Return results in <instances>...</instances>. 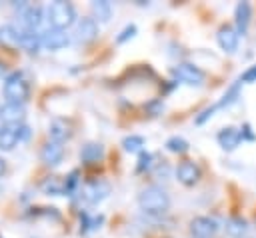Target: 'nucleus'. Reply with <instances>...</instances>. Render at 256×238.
<instances>
[{
  "instance_id": "nucleus-1",
  "label": "nucleus",
  "mask_w": 256,
  "mask_h": 238,
  "mask_svg": "<svg viewBox=\"0 0 256 238\" xmlns=\"http://www.w3.org/2000/svg\"><path fill=\"white\" fill-rule=\"evenodd\" d=\"M138 206L146 212V214H164L170 208V196L162 186H146L140 194H138Z\"/></svg>"
},
{
  "instance_id": "nucleus-2",
  "label": "nucleus",
  "mask_w": 256,
  "mask_h": 238,
  "mask_svg": "<svg viewBox=\"0 0 256 238\" xmlns=\"http://www.w3.org/2000/svg\"><path fill=\"white\" fill-rule=\"evenodd\" d=\"M46 16H48V22L52 28L56 30H64L68 26H72L76 22V10L70 2H64V0H56L52 2L48 8H46Z\"/></svg>"
},
{
  "instance_id": "nucleus-3",
  "label": "nucleus",
  "mask_w": 256,
  "mask_h": 238,
  "mask_svg": "<svg viewBox=\"0 0 256 238\" xmlns=\"http://www.w3.org/2000/svg\"><path fill=\"white\" fill-rule=\"evenodd\" d=\"M2 92H4V96L8 98V102L22 104V102L28 98L30 88H28V82L22 78V74L14 72V74H10V76L6 78L4 86H2Z\"/></svg>"
},
{
  "instance_id": "nucleus-4",
  "label": "nucleus",
  "mask_w": 256,
  "mask_h": 238,
  "mask_svg": "<svg viewBox=\"0 0 256 238\" xmlns=\"http://www.w3.org/2000/svg\"><path fill=\"white\" fill-rule=\"evenodd\" d=\"M172 76H174L176 80L188 84V86H202L204 80H206L204 72H202L198 66L188 64V62H180V64L172 66Z\"/></svg>"
},
{
  "instance_id": "nucleus-5",
  "label": "nucleus",
  "mask_w": 256,
  "mask_h": 238,
  "mask_svg": "<svg viewBox=\"0 0 256 238\" xmlns=\"http://www.w3.org/2000/svg\"><path fill=\"white\" fill-rule=\"evenodd\" d=\"M220 226L210 216H196L190 220V234L194 238H214L218 234Z\"/></svg>"
},
{
  "instance_id": "nucleus-6",
  "label": "nucleus",
  "mask_w": 256,
  "mask_h": 238,
  "mask_svg": "<svg viewBox=\"0 0 256 238\" xmlns=\"http://www.w3.org/2000/svg\"><path fill=\"white\" fill-rule=\"evenodd\" d=\"M108 194H110V184L104 180H90L80 188V196L90 204L104 200Z\"/></svg>"
},
{
  "instance_id": "nucleus-7",
  "label": "nucleus",
  "mask_w": 256,
  "mask_h": 238,
  "mask_svg": "<svg viewBox=\"0 0 256 238\" xmlns=\"http://www.w3.org/2000/svg\"><path fill=\"white\" fill-rule=\"evenodd\" d=\"M98 36V22L92 16H84L76 22V30H74V38L80 44H88Z\"/></svg>"
},
{
  "instance_id": "nucleus-8",
  "label": "nucleus",
  "mask_w": 256,
  "mask_h": 238,
  "mask_svg": "<svg viewBox=\"0 0 256 238\" xmlns=\"http://www.w3.org/2000/svg\"><path fill=\"white\" fill-rule=\"evenodd\" d=\"M26 116V110L22 104L16 102H6L0 106V122L4 126H20Z\"/></svg>"
},
{
  "instance_id": "nucleus-9",
  "label": "nucleus",
  "mask_w": 256,
  "mask_h": 238,
  "mask_svg": "<svg viewBox=\"0 0 256 238\" xmlns=\"http://www.w3.org/2000/svg\"><path fill=\"white\" fill-rule=\"evenodd\" d=\"M216 40H218V46H220L224 52L234 54V52L238 50L240 34L236 32V28H234V26L224 24V26H220V30H218V34H216Z\"/></svg>"
},
{
  "instance_id": "nucleus-10",
  "label": "nucleus",
  "mask_w": 256,
  "mask_h": 238,
  "mask_svg": "<svg viewBox=\"0 0 256 238\" xmlns=\"http://www.w3.org/2000/svg\"><path fill=\"white\" fill-rule=\"evenodd\" d=\"M176 178L184 186H194L200 180V168H198V164L192 162V160L180 162L178 168H176Z\"/></svg>"
},
{
  "instance_id": "nucleus-11",
  "label": "nucleus",
  "mask_w": 256,
  "mask_h": 238,
  "mask_svg": "<svg viewBox=\"0 0 256 238\" xmlns=\"http://www.w3.org/2000/svg\"><path fill=\"white\" fill-rule=\"evenodd\" d=\"M216 140H218V144H220L222 150L232 152V150H236V148L240 146V142H242V132H240V128L226 126V128H222V130L218 132Z\"/></svg>"
},
{
  "instance_id": "nucleus-12",
  "label": "nucleus",
  "mask_w": 256,
  "mask_h": 238,
  "mask_svg": "<svg viewBox=\"0 0 256 238\" xmlns=\"http://www.w3.org/2000/svg\"><path fill=\"white\" fill-rule=\"evenodd\" d=\"M40 42L48 50H58V48H64L70 42V36L66 34V30L50 28V30H46V32L40 34Z\"/></svg>"
},
{
  "instance_id": "nucleus-13",
  "label": "nucleus",
  "mask_w": 256,
  "mask_h": 238,
  "mask_svg": "<svg viewBox=\"0 0 256 238\" xmlns=\"http://www.w3.org/2000/svg\"><path fill=\"white\" fill-rule=\"evenodd\" d=\"M250 18H252V6L248 2H238L234 8V28L240 36H244L248 32Z\"/></svg>"
},
{
  "instance_id": "nucleus-14",
  "label": "nucleus",
  "mask_w": 256,
  "mask_h": 238,
  "mask_svg": "<svg viewBox=\"0 0 256 238\" xmlns=\"http://www.w3.org/2000/svg\"><path fill=\"white\" fill-rule=\"evenodd\" d=\"M64 156V146L62 142H56V140H48L42 150H40V160L46 164V166H56Z\"/></svg>"
},
{
  "instance_id": "nucleus-15",
  "label": "nucleus",
  "mask_w": 256,
  "mask_h": 238,
  "mask_svg": "<svg viewBox=\"0 0 256 238\" xmlns=\"http://www.w3.org/2000/svg\"><path fill=\"white\" fill-rule=\"evenodd\" d=\"M20 22H22L24 30L34 32L42 22V8L40 6H32V4H24L22 12H20Z\"/></svg>"
},
{
  "instance_id": "nucleus-16",
  "label": "nucleus",
  "mask_w": 256,
  "mask_h": 238,
  "mask_svg": "<svg viewBox=\"0 0 256 238\" xmlns=\"http://www.w3.org/2000/svg\"><path fill=\"white\" fill-rule=\"evenodd\" d=\"M22 32L24 30H16L12 24L0 26V44L6 48H18L22 40Z\"/></svg>"
},
{
  "instance_id": "nucleus-17",
  "label": "nucleus",
  "mask_w": 256,
  "mask_h": 238,
  "mask_svg": "<svg viewBox=\"0 0 256 238\" xmlns=\"http://www.w3.org/2000/svg\"><path fill=\"white\" fill-rule=\"evenodd\" d=\"M20 142V126H0V150H12Z\"/></svg>"
},
{
  "instance_id": "nucleus-18",
  "label": "nucleus",
  "mask_w": 256,
  "mask_h": 238,
  "mask_svg": "<svg viewBox=\"0 0 256 238\" xmlns=\"http://www.w3.org/2000/svg\"><path fill=\"white\" fill-rule=\"evenodd\" d=\"M48 132H50V140H56V142H62V140L70 138V134H72L70 124L62 118H54L48 126Z\"/></svg>"
},
{
  "instance_id": "nucleus-19",
  "label": "nucleus",
  "mask_w": 256,
  "mask_h": 238,
  "mask_svg": "<svg viewBox=\"0 0 256 238\" xmlns=\"http://www.w3.org/2000/svg\"><path fill=\"white\" fill-rule=\"evenodd\" d=\"M102 156H104V146L98 142H88L80 150V160L86 164H94V162L102 160Z\"/></svg>"
},
{
  "instance_id": "nucleus-20",
  "label": "nucleus",
  "mask_w": 256,
  "mask_h": 238,
  "mask_svg": "<svg viewBox=\"0 0 256 238\" xmlns=\"http://www.w3.org/2000/svg\"><path fill=\"white\" fill-rule=\"evenodd\" d=\"M90 8H92V14H94L92 18L96 22H108L110 16H112V4L108 0H94L90 4Z\"/></svg>"
},
{
  "instance_id": "nucleus-21",
  "label": "nucleus",
  "mask_w": 256,
  "mask_h": 238,
  "mask_svg": "<svg viewBox=\"0 0 256 238\" xmlns=\"http://www.w3.org/2000/svg\"><path fill=\"white\" fill-rule=\"evenodd\" d=\"M226 232L230 236H234V238H242L248 232V222L244 218H240V216H230L226 220Z\"/></svg>"
},
{
  "instance_id": "nucleus-22",
  "label": "nucleus",
  "mask_w": 256,
  "mask_h": 238,
  "mask_svg": "<svg viewBox=\"0 0 256 238\" xmlns=\"http://www.w3.org/2000/svg\"><path fill=\"white\" fill-rule=\"evenodd\" d=\"M240 84H242L240 80H238V82H234V84H232V86H230V88H228V90L222 94V98L216 102V108H218V110L228 108L230 104H234V102L238 100V94H240Z\"/></svg>"
},
{
  "instance_id": "nucleus-23",
  "label": "nucleus",
  "mask_w": 256,
  "mask_h": 238,
  "mask_svg": "<svg viewBox=\"0 0 256 238\" xmlns=\"http://www.w3.org/2000/svg\"><path fill=\"white\" fill-rule=\"evenodd\" d=\"M40 46H42V42H40V36H38V34L28 32V30H24V32H22L20 48H24V50H28V52H36Z\"/></svg>"
},
{
  "instance_id": "nucleus-24",
  "label": "nucleus",
  "mask_w": 256,
  "mask_h": 238,
  "mask_svg": "<svg viewBox=\"0 0 256 238\" xmlns=\"http://www.w3.org/2000/svg\"><path fill=\"white\" fill-rule=\"evenodd\" d=\"M42 190L48 194H62V192H66V182H62L58 176H50L44 180Z\"/></svg>"
},
{
  "instance_id": "nucleus-25",
  "label": "nucleus",
  "mask_w": 256,
  "mask_h": 238,
  "mask_svg": "<svg viewBox=\"0 0 256 238\" xmlns=\"http://www.w3.org/2000/svg\"><path fill=\"white\" fill-rule=\"evenodd\" d=\"M188 148H190V144H188L182 136H170V138L166 140V150H170V152H174V154H184Z\"/></svg>"
},
{
  "instance_id": "nucleus-26",
  "label": "nucleus",
  "mask_w": 256,
  "mask_h": 238,
  "mask_svg": "<svg viewBox=\"0 0 256 238\" xmlns=\"http://www.w3.org/2000/svg\"><path fill=\"white\" fill-rule=\"evenodd\" d=\"M122 146L126 152H142V146H144V138L138 136V134H130L122 140Z\"/></svg>"
},
{
  "instance_id": "nucleus-27",
  "label": "nucleus",
  "mask_w": 256,
  "mask_h": 238,
  "mask_svg": "<svg viewBox=\"0 0 256 238\" xmlns=\"http://www.w3.org/2000/svg\"><path fill=\"white\" fill-rule=\"evenodd\" d=\"M134 34H136V26H134V24H128V26H124L122 32L116 36V42H118V44H124V42L130 40Z\"/></svg>"
},
{
  "instance_id": "nucleus-28",
  "label": "nucleus",
  "mask_w": 256,
  "mask_h": 238,
  "mask_svg": "<svg viewBox=\"0 0 256 238\" xmlns=\"http://www.w3.org/2000/svg\"><path fill=\"white\" fill-rule=\"evenodd\" d=\"M152 154L150 152H140V158H138V166H136V170L138 172H144V170H148L150 166H152Z\"/></svg>"
},
{
  "instance_id": "nucleus-29",
  "label": "nucleus",
  "mask_w": 256,
  "mask_h": 238,
  "mask_svg": "<svg viewBox=\"0 0 256 238\" xmlns=\"http://www.w3.org/2000/svg\"><path fill=\"white\" fill-rule=\"evenodd\" d=\"M240 82H244V84H252V82H256V64L248 66V68L242 72Z\"/></svg>"
},
{
  "instance_id": "nucleus-30",
  "label": "nucleus",
  "mask_w": 256,
  "mask_h": 238,
  "mask_svg": "<svg viewBox=\"0 0 256 238\" xmlns=\"http://www.w3.org/2000/svg\"><path fill=\"white\" fill-rule=\"evenodd\" d=\"M216 110H218V108H216V104H212L210 108L202 110V112H200V116H196V120H194V122H196V124H204L208 118H212V116H214V112H216Z\"/></svg>"
},
{
  "instance_id": "nucleus-31",
  "label": "nucleus",
  "mask_w": 256,
  "mask_h": 238,
  "mask_svg": "<svg viewBox=\"0 0 256 238\" xmlns=\"http://www.w3.org/2000/svg\"><path fill=\"white\" fill-rule=\"evenodd\" d=\"M76 184H78V172L74 170V172H70V176L66 178V192H72V190L76 188Z\"/></svg>"
},
{
  "instance_id": "nucleus-32",
  "label": "nucleus",
  "mask_w": 256,
  "mask_h": 238,
  "mask_svg": "<svg viewBox=\"0 0 256 238\" xmlns=\"http://www.w3.org/2000/svg\"><path fill=\"white\" fill-rule=\"evenodd\" d=\"M4 170H6V160H4V158H0V176L4 174Z\"/></svg>"
},
{
  "instance_id": "nucleus-33",
  "label": "nucleus",
  "mask_w": 256,
  "mask_h": 238,
  "mask_svg": "<svg viewBox=\"0 0 256 238\" xmlns=\"http://www.w3.org/2000/svg\"><path fill=\"white\" fill-rule=\"evenodd\" d=\"M2 74H4V64L0 62V76H2Z\"/></svg>"
},
{
  "instance_id": "nucleus-34",
  "label": "nucleus",
  "mask_w": 256,
  "mask_h": 238,
  "mask_svg": "<svg viewBox=\"0 0 256 238\" xmlns=\"http://www.w3.org/2000/svg\"><path fill=\"white\" fill-rule=\"evenodd\" d=\"M242 238H252V236H242Z\"/></svg>"
}]
</instances>
